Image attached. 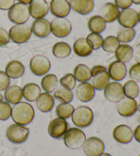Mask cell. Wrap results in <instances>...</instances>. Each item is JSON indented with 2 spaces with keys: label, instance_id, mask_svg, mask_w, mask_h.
Wrapping results in <instances>:
<instances>
[{
  "label": "cell",
  "instance_id": "cell-12",
  "mask_svg": "<svg viewBox=\"0 0 140 156\" xmlns=\"http://www.w3.org/2000/svg\"><path fill=\"white\" fill-rule=\"evenodd\" d=\"M68 122L66 119L58 117L50 122L48 126V133L51 137L55 139H61L68 129Z\"/></svg>",
  "mask_w": 140,
  "mask_h": 156
},
{
  "label": "cell",
  "instance_id": "cell-54",
  "mask_svg": "<svg viewBox=\"0 0 140 156\" xmlns=\"http://www.w3.org/2000/svg\"><path fill=\"white\" fill-rule=\"evenodd\" d=\"M138 22L140 23V12L139 13V16H138Z\"/></svg>",
  "mask_w": 140,
  "mask_h": 156
},
{
  "label": "cell",
  "instance_id": "cell-55",
  "mask_svg": "<svg viewBox=\"0 0 140 156\" xmlns=\"http://www.w3.org/2000/svg\"><path fill=\"white\" fill-rule=\"evenodd\" d=\"M139 156H140V154H139Z\"/></svg>",
  "mask_w": 140,
  "mask_h": 156
},
{
  "label": "cell",
  "instance_id": "cell-27",
  "mask_svg": "<svg viewBox=\"0 0 140 156\" xmlns=\"http://www.w3.org/2000/svg\"><path fill=\"white\" fill-rule=\"evenodd\" d=\"M133 47L127 44H120L115 52L116 59L122 63L129 62L133 58Z\"/></svg>",
  "mask_w": 140,
  "mask_h": 156
},
{
  "label": "cell",
  "instance_id": "cell-4",
  "mask_svg": "<svg viewBox=\"0 0 140 156\" xmlns=\"http://www.w3.org/2000/svg\"><path fill=\"white\" fill-rule=\"evenodd\" d=\"M10 38L14 43L23 44L26 43L32 37V30L29 25L26 23L15 24L10 29Z\"/></svg>",
  "mask_w": 140,
  "mask_h": 156
},
{
  "label": "cell",
  "instance_id": "cell-41",
  "mask_svg": "<svg viewBox=\"0 0 140 156\" xmlns=\"http://www.w3.org/2000/svg\"><path fill=\"white\" fill-rule=\"evenodd\" d=\"M128 73L131 80L136 83H140V64L136 63L131 66Z\"/></svg>",
  "mask_w": 140,
  "mask_h": 156
},
{
  "label": "cell",
  "instance_id": "cell-13",
  "mask_svg": "<svg viewBox=\"0 0 140 156\" xmlns=\"http://www.w3.org/2000/svg\"><path fill=\"white\" fill-rule=\"evenodd\" d=\"M117 113L125 118L132 116L138 111V103L134 99L126 97L117 102Z\"/></svg>",
  "mask_w": 140,
  "mask_h": 156
},
{
  "label": "cell",
  "instance_id": "cell-6",
  "mask_svg": "<svg viewBox=\"0 0 140 156\" xmlns=\"http://www.w3.org/2000/svg\"><path fill=\"white\" fill-rule=\"evenodd\" d=\"M30 134V130L24 125L12 124L6 131L8 140L14 144H21L26 142Z\"/></svg>",
  "mask_w": 140,
  "mask_h": 156
},
{
  "label": "cell",
  "instance_id": "cell-45",
  "mask_svg": "<svg viewBox=\"0 0 140 156\" xmlns=\"http://www.w3.org/2000/svg\"><path fill=\"white\" fill-rule=\"evenodd\" d=\"M15 0H0V10H9L15 4Z\"/></svg>",
  "mask_w": 140,
  "mask_h": 156
},
{
  "label": "cell",
  "instance_id": "cell-53",
  "mask_svg": "<svg viewBox=\"0 0 140 156\" xmlns=\"http://www.w3.org/2000/svg\"><path fill=\"white\" fill-rule=\"evenodd\" d=\"M138 110L139 112H140V103L139 104V105H138Z\"/></svg>",
  "mask_w": 140,
  "mask_h": 156
},
{
  "label": "cell",
  "instance_id": "cell-7",
  "mask_svg": "<svg viewBox=\"0 0 140 156\" xmlns=\"http://www.w3.org/2000/svg\"><path fill=\"white\" fill-rule=\"evenodd\" d=\"M51 32L55 37L63 38L71 34L72 25L68 19L66 18H55L50 23Z\"/></svg>",
  "mask_w": 140,
  "mask_h": 156
},
{
  "label": "cell",
  "instance_id": "cell-9",
  "mask_svg": "<svg viewBox=\"0 0 140 156\" xmlns=\"http://www.w3.org/2000/svg\"><path fill=\"white\" fill-rule=\"evenodd\" d=\"M83 149L86 156H100L105 151V144L100 138L90 137L86 140Z\"/></svg>",
  "mask_w": 140,
  "mask_h": 156
},
{
  "label": "cell",
  "instance_id": "cell-49",
  "mask_svg": "<svg viewBox=\"0 0 140 156\" xmlns=\"http://www.w3.org/2000/svg\"><path fill=\"white\" fill-rule=\"evenodd\" d=\"M17 1L19 3H21V4L27 5V4H30V3L32 2V0H17Z\"/></svg>",
  "mask_w": 140,
  "mask_h": 156
},
{
  "label": "cell",
  "instance_id": "cell-1",
  "mask_svg": "<svg viewBox=\"0 0 140 156\" xmlns=\"http://www.w3.org/2000/svg\"><path fill=\"white\" fill-rule=\"evenodd\" d=\"M34 110L30 104L20 101L12 108L11 117L15 123L21 125L30 124L34 118Z\"/></svg>",
  "mask_w": 140,
  "mask_h": 156
},
{
  "label": "cell",
  "instance_id": "cell-36",
  "mask_svg": "<svg viewBox=\"0 0 140 156\" xmlns=\"http://www.w3.org/2000/svg\"><path fill=\"white\" fill-rule=\"evenodd\" d=\"M135 30L133 28L123 27L117 32L116 38L120 43H127L132 41L135 38Z\"/></svg>",
  "mask_w": 140,
  "mask_h": 156
},
{
  "label": "cell",
  "instance_id": "cell-28",
  "mask_svg": "<svg viewBox=\"0 0 140 156\" xmlns=\"http://www.w3.org/2000/svg\"><path fill=\"white\" fill-rule=\"evenodd\" d=\"M73 76L76 80L79 82H87L91 80V70L88 66L83 64L75 66L73 71Z\"/></svg>",
  "mask_w": 140,
  "mask_h": 156
},
{
  "label": "cell",
  "instance_id": "cell-31",
  "mask_svg": "<svg viewBox=\"0 0 140 156\" xmlns=\"http://www.w3.org/2000/svg\"><path fill=\"white\" fill-rule=\"evenodd\" d=\"M53 54L58 58H65L69 56L71 53V48L65 42H59L55 43L52 49Z\"/></svg>",
  "mask_w": 140,
  "mask_h": 156
},
{
  "label": "cell",
  "instance_id": "cell-3",
  "mask_svg": "<svg viewBox=\"0 0 140 156\" xmlns=\"http://www.w3.org/2000/svg\"><path fill=\"white\" fill-rule=\"evenodd\" d=\"M72 122L77 127L85 128L90 125L94 120L92 110L88 106L81 105L75 109L72 115Z\"/></svg>",
  "mask_w": 140,
  "mask_h": 156
},
{
  "label": "cell",
  "instance_id": "cell-51",
  "mask_svg": "<svg viewBox=\"0 0 140 156\" xmlns=\"http://www.w3.org/2000/svg\"><path fill=\"white\" fill-rule=\"evenodd\" d=\"M100 156H112V155L109 154H107V153H103V154H102Z\"/></svg>",
  "mask_w": 140,
  "mask_h": 156
},
{
  "label": "cell",
  "instance_id": "cell-2",
  "mask_svg": "<svg viewBox=\"0 0 140 156\" xmlns=\"http://www.w3.org/2000/svg\"><path fill=\"white\" fill-rule=\"evenodd\" d=\"M65 145L69 149H78L83 147L86 140V135L82 129L77 127L68 129L63 136Z\"/></svg>",
  "mask_w": 140,
  "mask_h": 156
},
{
  "label": "cell",
  "instance_id": "cell-40",
  "mask_svg": "<svg viewBox=\"0 0 140 156\" xmlns=\"http://www.w3.org/2000/svg\"><path fill=\"white\" fill-rule=\"evenodd\" d=\"M12 107L7 101L0 102V120L6 121L11 116Z\"/></svg>",
  "mask_w": 140,
  "mask_h": 156
},
{
  "label": "cell",
  "instance_id": "cell-20",
  "mask_svg": "<svg viewBox=\"0 0 140 156\" xmlns=\"http://www.w3.org/2000/svg\"><path fill=\"white\" fill-rule=\"evenodd\" d=\"M69 4L75 12L82 15H89L94 8V0H69Z\"/></svg>",
  "mask_w": 140,
  "mask_h": 156
},
{
  "label": "cell",
  "instance_id": "cell-19",
  "mask_svg": "<svg viewBox=\"0 0 140 156\" xmlns=\"http://www.w3.org/2000/svg\"><path fill=\"white\" fill-rule=\"evenodd\" d=\"M32 33L38 38H46L51 33V26L45 19H35L32 25Z\"/></svg>",
  "mask_w": 140,
  "mask_h": 156
},
{
  "label": "cell",
  "instance_id": "cell-23",
  "mask_svg": "<svg viewBox=\"0 0 140 156\" xmlns=\"http://www.w3.org/2000/svg\"><path fill=\"white\" fill-rule=\"evenodd\" d=\"M55 105L54 98L51 94L43 93L36 99V105L42 112H49L53 110Z\"/></svg>",
  "mask_w": 140,
  "mask_h": 156
},
{
  "label": "cell",
  "instance_id": "cell-22",
  "mask_svg": "<svg viewBox=\"0 0 140 156\" xmlns=\"http://www.w3.org/2000/svg\"><path fill=\"white\" fill-rule=\"evenodd\" d=\"M119 8L113 3H106L103 5L100 16L106 23H112L116 20L119 15Z\"/></svg>",
  "mask_w": 140,
  "mask_h": 156
},
{
  "label": "cell",
  "instance_id": "cell-18",
  "mask_svg": "<svg viewBox=\"0 0 140 156\" xmlns=\"http://www.w3.org/2000/svg\"><path fill=\"white\" fill-rule=\"evenodd\" d=\"M75 94L80 101L89 102L95 96V89L90 83L82 82L77 86Z\"/></svg>",
  "mask_w": 140,
  "mask_h": 156
},
{
  "label": "cell",
  "instance_id": "cell-33",
  "mask_svg": "<svg viewBox=\"0 0 140 156\" xmlns=\"http://www.w3.org/2000/svg\"><path fill=\"white\" fill-rule=\"evenodd\" d=\"M74 110L73 105L70 103H61L56 107L55 113L60 118L67 119L72 116Z\"/></svg>",
  "mask_w": 140,
  "mask_h": 156
},
{
  "label": "cell",
  "instance_id": "cell-10",
  "mask_svg": "<svg viewBox=\"0 0 140 156\" xmlns=\"http://www.w3.org/2000/svg\"><path fill=\"white\" fill-rule=\"evenodd\" d=\"M138 16L139 14L135 10L128 8L120 11L117 19L122 27L133 28L138 23Z\"/></svg>",
  "mask_w": 140,
  "mask_h": 156
},
{
  "label": "cell",
  "instance_id": "cell-15",
  "mask_svg": "<svg viewBox=\"0 0 140 156\" xmlns=\"http://www.w3.org/2000/svg\"><path fill=\"white\" fill-rule=\"evenodd\" d=\"M49 10L57 18H65L70 14L71 8L67 0H51Z\"/></svg>",
  "mask_w": 140,
  "mask_h": 156
},
{
  "label": "cell",
  "instance_id": "cell-43",
  "mask_svg": "<svg viewBox=\"0 0 140 156\" xmlns=\"http://www.w3.org/2000/svg\"><path fill=\"white\" fill-rule=\"evenodd\" d=\"M10 35L6 30L0 27V47L5 46L9 43Z\"/></svg>",
  "mask_w": 140,
  "mask_h": 156
},
{
  "label": "cell",
  "instance_id": "cell-21",
  "mask_svg": "<svg viewBox=\"0 0 140 156\" xmlns=\"http://www.w3.org/2000/svg\"><path fill=\"white\" fill-rule=\"evenodd\" d=\"M73 51L77 55L85 58L92 54L93 49L89 42L86 38H80L73 44Z\"/></svg>",
  "mask_w": 140,
  "mask_h": 156
},
{
  "label": "cell",
  "instance_id": "cell-26",
  "mask_svg": "<svg viewBox=\"0 0 140 156\" xmlns=\"http://www.w3.org/2000/svg\"><path fill=\"white\" fill-rule=\"evenodd\" d=\"M23 97L27 101H35L41 94V89L38 84L35 83H29L24 86L22 89Z\"/></svg>",
  "mask_w": 140,
  "mask_h": 156
},
{
  "label": "cell",
  "instance_id": "cell-17",
  "mask_svg": "<svg viewBox=\"0 0 140 156\" xmlns=\"http://www.w3.org/2000/svg\"><path fill=\"white\" fill-rule=\"evenodd\" d=\"M107 73L110 79L115 82H119L124 80L127 76V66L124 63H122L120 61H114L109 65Z\"/></svg>",
  "mask_w": 140,
  "mask_h": 156
},
{
  "label": "cell",
  "instance_id": "cell-46",
  "mask_svg": "<svg viewBox=\"0 0 140 156\" xmlns=\"http://www.w3.org/2000/svg\"><path fill=\"white\" fill-rule=\"evenodd\" d=\"M90 70L92 77H94L98 74L103 73V72L107 71V68L103 65H95Z\"/></svg>",
  "mask_w": 140,
  "mask_h": 156
},
{
  "label": "cell",
  "instance_id": "cell-16",
  "mask_svg": "<svg viewBox=\"0 0 140 156\" xmlns=\"http://www.w3.org/2000/svg\"><path fill=\"white\" fill-rule=\"evenodd\" d=\"M113 137L117 143L123 144H128L133 140V130L127 125H120L114 129Z\"/></svg>",
  "mask_w": 140,
  "mask_h": 156
},
{
  "label": "cell",
  "instance_id": "cell-24",
  "mask_svg": "<svg viewBox=\"0 0 140 156\" xmlns=\"http://www.w3.org/2000/svg\"><path fill=\"white\" fill-rule=\"evenodd\" d=\"M4 98L8 103L11 104H16L23 98L22 88L17 85L9 86L5 90Z\"/></svg>",
  "mask_w": 140,
  "mask_h": 156
},
{
  "label": "cell",
  "instance_id": "cell-5",
  "mask_svg": "<svg viewBox=\"0 0 140 156\" xmlns=\"http://www.w3.org/2000/svg\"><path fill=\"white\" fill-rule=\"evenodd\" d=\"M30 16L29 7L21 3L14 4L8 12L9 20L15 24L26 23L29 19Z\"/></svg>",
  "mask_w": 140,
  "mask_h": 156
},
{
  "label": "cell",
  "instance_id": "cell-52",
  "mask_svg": "<svg viewBox=\"0 0 140 156\" xmlns=\"http://www.w3.org/2000/svg\"><path fill=\"white\" fill-rule=\"evenodd\" d=\"M3 99H4V97H3L2 94L0 93V102H2L3 101Z\"/></svg>",
  "mask_w": 140,
  "mask_h": 156
},
{
  "label": "cell",
  "instance_id": "cell-14",
  "mask_svg": "<svg viewBox=\"0 0 140 156\" xmlns=\"http://www.w3.org/2000/svg\"><path fill=\"white\" fill-rule=\"evenodd\" d=\"M30 16L35 19H43L48 15L49 7L46 0H32L29 5Z\"/></svg>",
  "mask_w": 140,
  "mask_h": 156
},
{
  "label": "cell",
  "instance_id": "cell-11",
  "mask_svg": "<svg viewBox=\"0 0 140 156\" xmlns=\"http://www.w3.org/2000/svg\"><path fill=\"white\" fill-rule=\"evenodd\" d=\"M104 96L107 101L117 103L124 97L123 86L117 82L109 83L104 89Z\"/></svg>",
  "mask_w": 140,
  "mask_h": 156
},
{
  "label": "cell",
  "instance_id": "cell-37",
  "mask_svg": "<svg viewBox=\"0 0 140 156\" xmlns=\"http://www.w3.org/2000/svg\"><path fill=\"white\" fill-rule=\"evenodd\" d=\"M73 93L71 90L64 88L58 89L54 93V97L61 103H71L73 99Z\"/></svg>",
  "mask_w": 140,
  "mask_h": 156
},
{
  "label": "cell",
  "instance_id": "cell-35",
  "mask_svg": "<svg viewBox=\"0 0 140 156\" xmlns=\"http://www.w3.org/2000/svg\"><path fill=\"white\" fill-rule=\"evenodd\" d=\"M120 45V42L116 37L114 36H109L103 39L102 48L107 53L114 54L116 51L117 49Z\"/></svg>",
  "mask_w": 140,
  "mask_h": 156
},
{
  "label": "cell",
  "instance_id": "cell-50",
  "mask_svg": "<svg viewBox=\"0 0 140 156\" xmlns=\"http://www.w3.org/2000/svg\"><path fill=\"white\" fill-rule=\"evenodd\" d=\"M132 3H133V4H135L136 5H139L140 0H132Z\"/></svg>",
  "mask_w": 140,
  "mask_h": 156
},
{
  "label": "cell",
  "instance_id": "cell-44",
  "mask_svg": "<svg viewBox=\"0 0 140 156\" xmlns=\"http://www.w3.org/2000/svg\"><path fill=\"white\" fill-rule=\"evenodd\" d=\"M132 4V0H115V5L122 10L130 8Z\"/></svg>",
  "mask_w": 140,
  "mask_h": 156
},
{
  "label": "cell",
  "instance_id": "cell-25",
  "mask_svg": "<svg viewBox=\"0 0 140 156\" xmlns=\"http://www.w3.org/2000/svg\"><path fill=\"white\" fill-rule=\"evenodd\" d=\"M5 73L12 79H18L23 76L25 73V66L21 62L12 60L7 64L5 66Z\"/></svg>",
  "mask_w": 140,
  "mask_h": 156
},
{
  "label": "cell",
  "instance_id": "cell-30",
  "mask_svg": "<svg viewBox=\"0 0 140 156\" xmlns=\"http://www.w3.org/2000/svg\"><path fill=\"white\" fill-rule=\"evenodd\" d=\"M110 80V78L108 73L107 71H105L92 77V85L95 90H103L109 84Z\"/></svg>",
  "mask_w": 140,
  "mask_h": 156
},
{
  "label": "cell",
  "instance_id": "cell-38",
  "mask_svg": "<svg viewBox=\"0 0 140 156\" xmlns=\"http://www.w3.org/2000/svg\"><path fill=\"white\" fill-rule=\"evenodd\" d=\"M60 85L63 88L68 89L69 90H72L74 89L76 85V79L74 77L73 74L67 73L60 80Z\"/></svg>",
  "mask_w": 140,
  "mask_h": 156
},
{
  "label": "cell",
  "instance_id": "cell-47",
  "mask_svg": "<svg viewBox=\"0 0 140 156\" xmlns=\"http://www.w3.org/2000/svg\"><path fill=\"white\" fill-rule=\"evenodd\" d=\"M133 58L137 63L140 64V43L136 44L133 51Z\"/></svg>",
  "mask_w": 140,
  "mask_h": 156
},
{
  "label": "cell",
  "instance_id": "cell-29",
  "mask_svg": "<svg viewBox=\"0 0 140 156\" xmlns=\"http://www.w3.org/2000/svg\"><path fill=\"white\" fill-rule=\"evenodd\" d=\"M88 27L91 32L100 34L105 30L106 22L100 16L94 15L89 18L88 22Z\"/></svg>",
  "mask_w": 140,
  "mask_h": 156
},
{
  "label": "cell",
  "instance_id": "cell-39",
  "mask_svg": "<svg viewBox=\"0 0 140 156\" xmlns=\"http://www.w3.org/2000/svg\"><path fill=\"white\" fill-rule=\"evenodd\" d=\"M86 38L90 43L93 50H98L102 47L103 38L100 34L92 32L88 35Z\"/></svg>",
  "mask_w": 140,
  "mask_h": 156
},
{
  "label": "cell",
  "instance_id": "cell-48",
  "mask_svg": "<svg viewBox=\"0 0 140 156\" xmlns=\"http://www.w3.org/2000/svg\"><path fill=\"white\" fill-rule=\"evenodd\" d=\"M133 136L137 142L140 143V125H138L134 129L133 132Z\"/></svg>",
  "mask_w": 140,
  "mask_h": 156
},
{
  "label": "cell",
  "instance_id": "cell-8",
  "mask_svg": "<svg viewBox=\"0 0 140 156\" xmlns=\"http://www.w3.org/2000/svg\"><path fill=\"white\" fill-rule=\"evenodd\" d=\"M30 68L32 73L36 76L46 75L51 69V62L44 55H37L30 60Z\"/></svg>",
  "mask_w": 140,
  "mask_h": 156
},
{
  "label": "cell",
  "instance_id": "cell-32",
  "mask_svg": "<svg viewBox=\"0 0 140 156\" xmlns=\"http://www.w3.org/2000/svg\"><path fill=\"white\" fill-rule=\"evenodd\" d=\"M58 86V78L54 74H47L41 80V87L45 93H53Z\"/></svg>",
  "mask_w": 140,
  "mask_h": 156
},
{
  "label": "cell",
  "instance_id": "cell-34",
  "mask_svg": "<svg viewBox=\"0 0 140 156\" xmlns=\"http://www.w3.org/2000/svg\"><path fill=\"white\" fill-rule=\"evenodd\" d=\"M123 90L126 97L135 99L139 94V88L135 82L133 80H128L123 86Z\"/></svg>",
  "mask_w": 140,
  "mask_h": 156
},
{
  "label": "cell",
  "instance_id": "cell-42",
  "mask_svg": "<svg viewBox=\"0 0 140 156\" xmlns=\"http://www.w3.org/2000/svg\"><path fill=\"white\" fill-rule=\"evenodd\" d=\"M10 83V78L4 71H0V91L5 90Z\"/></svg>",
  "mask_w": 140,
  "mask_h": 156
}]
</instances>
